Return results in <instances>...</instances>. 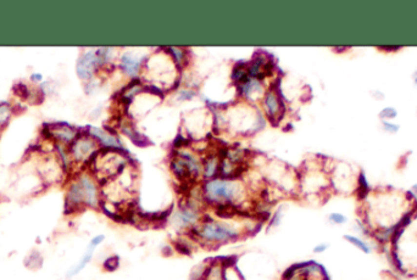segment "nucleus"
Masks as SVG:
<instances>
[{"mask_svg": "<svg viewBox=\"0 0 417 280\" xmlns=\"http://www.w3.org/2000/svg\"><path fill=\"white\" fill-rule=\"evenodd\" d=\"M51 133L55 136L56 139L61 141H65V143H70L75 139L76 136V131L75 129L70 128V127H55V128L51 129Z\"/></svg>", "mask_w": 417, "mask_h": 280, "instance_id": "f8f14e48", "label": "nucleus"}, {"mask_svg": "<svg viewBox=\"0 0 417 280\" xmlns=\"http://www.w3.org/2000/svg\"><path fill=\"white\" fill-rule=\"evenodd\" d=\"M263 105H265L266 107L268 119H270L273 124H278L280 117L284 113V105H283V102L279 100L277 93L273 92L272 89L268 90L265 95Z\"/></svg>", "mask_w": 417, "mask_h": 280, "instance_id": "20e7f679", "label": "nucleus"}, {"mask_svg": "<svg viewBox=\"0 0 417 280\" xmlns=\"http://www.w3.org/2000/svg\"><path fill=\"white\" fill-rule=\"evenodd\" d=\"M97 149V144L93 139L90 138H78L77 140L73 143L72 148H71V152H72L73 157L77 161H84L89 158V156L94 152Z\"/></svg>", "mask_w": 417, "mask_h": 280, "instance_id": "39448f33", "label": "nucleus"}, {"mask_svg": "<svg viewBox=\"0 0 417 280\" xmlns=\"http://www.w3.org/2000/svg\"><path fill=\"white\" fill-rule=\"evenodd\" d=\"M243 197L241 187L234 180L215 179L207 180L202 187V199L209 205L233 204L238 206V202Z\"/></svg>", "mask_w": 417, "mask_h": 280, "instance_id": "f03ea898", "label": "nucleus"}, {"mask_svg": "<svg viewBox=\"0 0 417 280\" xmlns=\"http://www.w3.org/2000/svg\"><path fill=\"white\" fill-rule=\"evenodd\" d=\"M415 190H416V191H417V185H416V187H415Z\"/></svg>", "mask_w": 417, "mask_h": 280, "instance_id": "cd10ccee", "label": "nucleus"}, {"mask_svg": "<svg viewBox=\"0 0 417 280\" xmlns=\"http://www.w3.org/2000/svg\"><path fill=\"white\" fill-rule=\"evenodd\" d=\"M218 163L215 156H207L204 163V177L207 179H215V175L218 174Z\"/></svg>", "mask_w": 417, "mask_h": 280, "instance_id": "4468645a", "label": "nucleus"}, {"mask_svg": "<svg viewBox=\"0 0 417 280\" xmlns=\"http://www.w3.org/2000/svg\"><path fill=\"white\" fill-rule=\"evenodd\" d=\"M239 89H240V93L244 95V96H246V97H249V99H251L254 94H256V93L260 92V90H261V84H260V83H258V80H256V79H249L248 82H245V83H243V84H240Z\"/></svg>", "mask_w": 417, "mask_h": 280, "instance_id": "2eb2a0df", "label": "nucleus"}, {"mask_svg": "<svg viewBox=\"0 0 417 280\" xmlns=\"http://www.w3.org/2000/svg\"><path fill=\"white\" fill-rule=\"evenodd\" d=\"M119 258L117 257V256H112V257H109L106 261H105L104 268L106 270H109V272H112V270L119 268Z\"/></svg>", "mask_w": 417, "mask_h": 280, "instance_id": "6ab92c4d", "label": "nucleus"}, {"mask_svg": "<svg viewBox=\"0 0 417 280\" xmlns=\"http://www.w3.org/2000/svg\"><path fill=\"white\" fill-rule=\"evenodd\" d=\"M90 134L93 136L98 139V140L101 141L102 145L107 146L109 149H119L121 148V144L119 141L115 138L114 135L109 133V131H104L101 128H90Z\"/></svg>", "mask_w": 417, "mask_h": 280, "instance_id": "1a4fd4ad", "label": "nucleus"}, {"mask_svg": "<svg viewBox=\"0 0 417 280\" xmlns=\"http://www.w3.org/2000/svg\"><path fill=\"white\" fill-rule=\"evenodd\" d=\"M94 248L95 247H93V246L89 245V247H88V251L85 252V255L82 257L80 262L78 263V264H76L75 267L71 268V270L68 272V277H73V275L78 274V273H79L80 270H82L83 268H84L85 265H87L88 263L90 262V260H92V257H93V251H94Z\"/></svg>", "mask_w": 417, "mask_h": 280, "instance_id": "dca6fc26", "label": "nucleus"}, {"mask_svg": "<svg viewBox=\"0 0 417 280\" xmlns=\"http://www.w3.org/2000/svg\"><path fill=\"white\" fill-rule=\"evenodd\" d=\"M175 246H176V248H177L178 252L183 253V255H190V252H192V251H190L189 245H188V243H183V241H177Z\"/></svg>", "mask_w": 417, "mask_h": 280, "instance_id": "4be33fe9", "label": "nucleus"}, {"mask_svg": "<svg viewBox=\"0 0 417 280\" xmlns=\"http://www.w3.org/2000/svg\"><path fill=\"white\" fill-rule=\"evenodd\" d=\"M10 112L11 109L7 104H1L0 105V126H2L4 123H6L10 118Z\"/></svg>", "mask_w": 417, "mask_h": 280, "instance_id": "aec40b11", "label": "nucleus"}, {"mask_svg": "<svg viewBox=\"0 0 417 280\" xmlns=\"http://www.w3.org/2000/svg\"><path fill=\"white\" fill-rule=\"evenodd\" d=\"M171 54L173 55V57H175L176 62H177L178 66H182L183 63L185 62V51L183 50V49H178V48H171L170 49Z\"/></svg>", "mask_w": 417, "mask_h": 280, "instance_id": "f3484780", "label": "nucleus"}, {"mask_svg": "<svg viewBox=\"0 0 417 280\" xmlns=\"http://www.w3.org/2000/svg\"><path fill=\"white\" fill-rule=\"evenodd\" d=\"M223 270L224 267L221 261H214L210 264H207L206 272H205L202 280H224Z\"/></svg>", "mask_w": 417, "mask_h": 280, "instance_id": "9d476101", "label": "nucleus"}, {"mask_svg": "<svg viewBox=\"0 0 417 280\" xmlns=\"http://www.w3.org/2000/svg\"><path fill=\"white\" fill-rule=\"evenodd\" d=\"M345 239L349 241V243H353V245H355L356 247L360 248V250L363 251V252H365V253L370 252V248H368L367 245H366V243H363L362 240H360V239L355 238V236H349V235H346Z\"/></svg>", "mask_w": 417, "mask_h": 280, "instance_id": "a211bd4d", "label": "nucleus"}, {"mask_svg": "<svg viewBox=\"0 0 417 280\" xmlns=\"http://www.w3.org/2000/svg\"><path fill=\"white\" fill-rule=\"evenodd\" d=\"M82 205H85V195L82 184L79 183V180H77L68 189L67 206L72 207V208H77V207L82 206Z\"/></svg>", "mask_w": 417, "mask_h": 280, "instance_id": "6e6552de", "label": "nucleus"}, {"mask_svg": "<svg viewBox=\"0 0 417 280\" xmlns=\"http://www.w3.org/2000/svg\"><path fill=\"white\" fill-rule=\"evenodd\" d=\"M188 235L193 240L201 241L206 245H222L237 240L240 236V231L232 224L223 221H216L209 216L201 217L199 225H195L188 230Z\"/></svg>", "mask_w": 417, "mask_h": 280, "instance_id": "f257e3e1", "label": "nucleus"}, {"mask_svg": "<svg viewBox=\"0 0 417 280\" xmlns=\"http://www.w3.org/2000/svg\"><path fill=\"white\" fill-rule=\"evenodd\" d=\"M100 63L99 56L94 53H87L80 57L77 63V73L82 79H89L95 67Z\"/></svg>", "mask_w": 417, "mask_h": 280, "instance_id": "423d86ee", "label": "nucleus"}, {"mask_svg": "<svg viewBox=\"0 0 417 280\" xmlns=\"http://www.w3.org/2000/svg\"><path fill=\"white\" fill-rule=\"evenodd\" d=\"M195 96V92L192 89H183L178 93V97L179 100H189Z\"/></svg>", "mask_w": 417, "mask_h": 280, "instance_id": "5701e85b", "label": "nucleus"}, {"mask_svg": "<svg viewBox=\"0 0 417 280\" xmlns=\"http://www.w3.org/2000/svg\"><path fill=\"white\" fill-rule=\"evenodd\" d=\"M121 68L128 75H136L140 68V61L133 58L129 54H124L121 57Z\"/></svg>", "mask_w": 417, "mask_h": 280, "instance_id": "9b49d317", "label": "nucleus"}, {"mask_svg": "<svg viewBox=\"0 0 417 280\" xmlns=\"http://www.w3.org/2000/svg\"><path fill=\"white\" fill-rule=\"evenodd\" d=\"M187 144H188L187 139H184V138H183V136L178 135L177 138H176V140H175V143H173V145H175V148H183V146L187 145Z\"/></svg>", "mask_w": 417, "mask_h": 280, "instance_id": "393cba45", "label": "nucleus"}, {"mask_svg": "<svg viewBox=\"0 0 417 280\" xmlns=\"http://www.w3.org/2000/svg\"><path fill=\"white\" fill-rule=\"evenodd\" d=\"M282 217H283L282 207H279V208L277 209V212H276V213L273 214L272 218H271V221H270V228H271V226L279 225L280 221H282Z\"/></svg>", "mask_w": 417, "mask_h": 280, "instance_id": "412c9836", "label": "nucleus"}, {"mask_svg": "<svg viewBox=\"0 0 417 280\" xmlns=\"http://www.w3.org/2000/svg\"><path fill=\"white\" fill-rule=\"evenodd\" d=\"M122 131H123V133L126 134V135L128 136V138L131 139V140L133 141V144H136V145L146 146V145H149V144H150V141H149L144 135L139 134L138 131H137L136 129L133 128V127L123 126L122 127Z\"/></svg>", "mask_w": 417, "mask_h": 280, "instance_id": "ddd939ff", "label": "nucleus"}, {"mask_svg": "<svg viewBox=\"0 0 417 280\" xmlns=\"http://www.w3.org/2000/svg\"><path fill=\"white\" fill-rule=\"evenodd\" d=\"M104 239H105L104 235H97V236H95V238L92 239V241H90L89 245L93 246V247H97L98 245H100V243H101L102 241H104Z\"/></svg>", "mask_w": 417, "mask_h": 280, "instance_id": "a878e982", "label": "nucleus"}, {"mask_svg": "<svg viewBox=\"0 0 417 280\" xmlns=\"http://www.w3.org/2000/svg\"><path fill=\"white\" fill-rule=\"evenodd\" d=\"M78 180H79V183L83 187V190H84L85 206L92 207V208H97L100 202L97 185L94 184V182H93L88 175H82Z\"/></svg>", "mask_w": 417, "mask_h": 280, "instance_id": "0eeeda50", "label": "nucleus"}, {"mask_svg": "<svg viewBox=\"0 0 417 280\" xmlns=\"http://www.w3.org/2000/svg\"><path fill=\"white\" fill-rule=\"evenodd\" d=\"M326 250H327V245H326V243H321V245H317L316 247L314 248V252L321 253V252H323V251H326Z\"/></svg>", "mask_w": 417, "mask_h": 280, "instance_id": "bb28decb", "label": "nucleus"}, {"mask_svg": "<svg viewBox=\"0 0 417 280\" xmlns=\"http://www.w3.org/2000/svg\"><path fill=\"white\" fill-rule=\"evenodd\" d=\"M329 221L334 224H343L346 222V218L340 213H332L329 216Z\"/></svg>", "mask_w": 417, "mask_h": 280, "instance_id": "b1692460", "label": "nucleus"}, {"mask_svg": "<svg viewBox=\"0 0 417 280\" xmlns=\"http://www.w3.org/2000/svg\"><path fill=\"white\" fill-rule=\"evenodd\" d=\"M200 221H201V216H200L199 208L189 199L180 202L179 208L173 216V223L179 229L189 230L193 226L198 225V222L200 223Z\"/></svg>", "mask_w": 417, "mask_h": 280, "instance_id": "7ed1b4c3", "label": "nucleus"}]
</instances>
